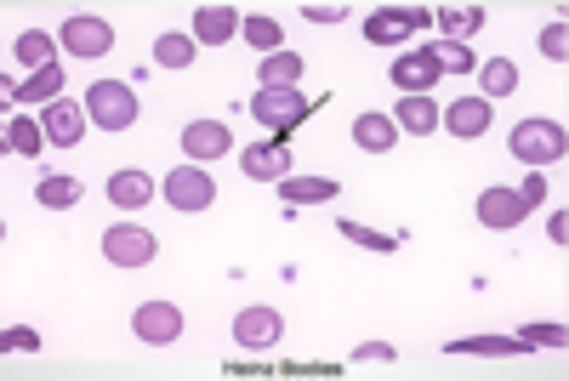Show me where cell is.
I'll return each mask as SVG.
<instances>
[{
    "instance_id": "1",
    "label": "cell",
    "mask_w": 569,
    "mask_h": 381,
    "mask_svg": "<svg viewBox=\"0 0 569 381\" xmlns=\"http://www.w3.org/2000/svg\"><path fill=\"white\" fill-rule=\"evenodd\" d=\"M507 149H513V160H524L529 171H547V165H558V160H563L569 137H563V126H558V120H518V126H513V137H507Z\"/></svg>"
},
{
    "instance_id": "2",
    "label": "cell",
    "mask_w": 569,
    "mask_h": 381,
    "mask_svg": "<svg viewBox=\"0 0 569 381\" xmlns=\"http://www.w3.org/2000/svg\"><path fill=\"white\" fill-rule=\"evenodd\" d=\"M86 120L97 131H131L138 126V97H131L125 80H97L86 91Z\"/></svg>"
},
{
    "instance_id": "3",
    "label": "cell",
    "mask_w": 569,
    "mask_h": 381,
    "mask_svg": "<svg viewBox=\"0 0 569 381\" xmlns=\"http://www.w3.org/2000/svg\"><path fill=\"white\" fill-rule=\"evenodd\" d=\"M308 109H314V102L296 91V86H262V91L251 97V120L267 126V131H291L296 120H308Z\"/></svg>"
},
{
    "instance_id": "4",
    "label": "cell",
    "mask_w": 569,
    "mask_h": 381,
    "mask_svg": "<svg viewBox=\"0 0 569 381\" xmlns=\"http://www.w3.org/2000/svg\"><path fill=\"white\" fill-rule=\"evenodd\" d=\"M154 251H160V239H154L149 228H138V222H114V228H103V257H109L114 268H149Z\"/></svg>"
},
{
    "instance_id": "5",
    "label": "cell",
    "mask_w": 569,
    "mask_h": 381,
    "mask_svg": "<svg viewBox=\"0 0 569 381\" xmlns=\"http://www.w3.org/2000/svg\"><path fill=\"white\" fill-rule=\"evenodd\" d=\"M427 23H433V12H422V7H387V12L364 18V41H371V46H398V41H411V34L427 29Z\"/></svg>"
},
{
    "instance_id": "6",
    "label": "cell",
    "mask_w": 569,
    "mask_h": 381,
    "mask_svg": "<svg viewBox=\"0 0 569 381\" xmlns=\"http://www.w3.org/2000/svg\"><path fill=\"white\" fill-rule=\"evenodd\" d=\"M57 41H63V52H69V57H103L114 46V29L103 18H91V12H75L69 23L57 29Z\"/></svg>"
},
{
    "instance_id": "7",
    "label": "cell",
    "mask_w": 569,
    "mask_h": 381,
    "mask_svg": "<svg viewBox=\"0 0 569 381\" xmlns=\"http://www.w3.org/2000/svg\"><path fill=\"white\" fill-rule=\"evenodd\" d=\"M160 188H165V199H172L177 211H206V205L217 199V183H211L199 165H177V171H172V177H165Z\"/></svg>"
},
{
    "instance_id": "8",
    "label": "cell",
    "mask_w": 569,
    "mask_h": 381,
    "mask_svg": "<svg viewBox=\"0 0 569 381\" xmlns=\"http://www.w3.org/2000/svg\"><path fill=\"white\" fill-rule=\"evenodd\" d=\"M439 75H445V68H439V57H433V46H416L405 57H393V86L405 97H427Z\"/></svg>"
},
{
    "instance_id": "9",
    "label": "cell",
    "mask_w": 569,
    "mask_h": 381,
    "mask_svg": "<svg viewBox=\"0 0 569 381\" xmlns=\"http://www.w3.org/2000/svg\"><path fill=\"white\" fill-rule=\"evenodd\" d=\"M524 217H529V199H524L518 188H484V194H479V222H484V228L507 233V228H518Z\"/></svg>"
},
{
    "instance_id": "10",
    "label": "cell",
    "mask_w": 569,
    "mask_h": 381,
    "mask_svg": "<svg viewBox=\"0 0 569 381\" xmlns=\"http://www.w3.org/2000/svg\"><path fill=\"white\" fill-rule=\"evenodd\" d=\"M41 131H46V143H57V149H75L80 137H86V109L80 102H46L41 109Z\"/></svg>"
},
{
    "instance_id": "11",
    "label": "cell",
    "mask_w": 569,
    "mask_h": 381,
    "mask_svg": "<svg viewBox=\"0 0 569 381\" xmlns=\"http://www.w3.org/2000/svg\"><path fill=\"white\" fill-rule=\"evenodd\" d=\"M131 330H138L143 341H154V348H165V341L183 336V314L172 302H143L138 314H131Z\"/></svg>"
},
{
    "instance_id": "12",
    "label": "cell",
    "mask_w": 569,
    "mask_h": 381,
    "mask_svg": "<svg viewBox=\"0 0 569 381\" xmlns=\"http://www.w3.org/2000/svg\"><path fill=\"white\" fill-rule=\"evenodd\" d=\"M285 330V319L274 314V307H240V319H233V336H240V348H274Z\"/></svg>"
},
{
    "instance_id": "13",
    "label": "cell",
    "mask_w": 569,
    "mask_h": 381,
    "mask_svg": "<svg viewBox=\"0 0 569 381\" xmlns=\"http://www.w3.org/2000/svg\"><path fill=\"white\" fill-rule=\"evenodd\" d=\"M240 171L251 183H280V177H291V149L285 143H256V149L240 154Z\"/></svg>"
},
{
    "instance_id": "14",
    "label": "cell",
    "mask_w": 569,
    "mask_h": 381,
    "mask_svg": "<svg viewBox=\"0 0 569 381\" xmlns=\"http://www.w3.org/2000/svg\"><path fill=\"white\" fill-rule=\"evenodd\" d=\"M183 149H188V160H222L233 149V131L222 120H194L183 131Z\"/></svg>"
},
{
    "instance_id": "15",
    "label": "cell",
    "mask_w": 569,
    "mask_h": 381,
    "mask_svg": "<svg viewBox=\"0 0 569 381\" xmlns=\"http://www.w3.org/2000/svg\"><path fill=\"white\" fill-rule=\"evenodd\" d=\"M490 102L484 97H461V102H450V109H445V126L456 131V137H484L490 131Z\"/></svg>"
},
{
    "instance_id": "16",
    "label": "cell",
    "mask_w": 569,
    "mask_h": 381,
    "mask_svg": "<svg viewBox=\"0 0 569 381\" xmlns=\"http://www.w3.org/2000/svg\"><path fill=\"white\" fill-rule=\"evenodd\" d=\"M109 199L120 205V211H138V205L154 199V177H149V171H114V177H109Z\"/></svg>"
},
{
    "instance_id": "17",
    "label": "cell",
    "mask_w": 569,
    "mask_h": 381,
    "mask_svg": "<svg viewBox=\"0 0 569 381\" xmlns=\"http://www.w3.org/2000/svg\"><path fill=\"white\" fill-rule=\"evenodd\" d=\"M233 29H240V12H233V7H206V12H194V41H199V46L233 41Z\"/></svg>"
},
{
    "instance_id": "18",
    "label": "cell",
    "mask_w": 569,
    "mask_h": 381,
    "mask_svg": "<svg viewBox=\"0 0 569 381\" xmlns=\"http://www.w3.org/2000/svg\"><path fill=\"white\" fill-rule=\"evenodd\" d=\"M12 57H18L23 68H35V75H41V68H52V63H57V41H52L46 29H23L18 41H12Z\"/></svg>"
},
{
    "instance_id": "19",
    "label": "cell",
    "mask_w": 569,
    "mask_h": 381,
    "mask_svg": "<svg viewBox=\"0 0 569 381\" xmlns=\"http://www.w3.org/2000/svg\"><path fill=\"white\" fill-rule=\"evenodd\" d=\"M353 143H359L364 154H387V149L398 143V126H393L387 115H359V120H353Z\"/></svg>"
},
{
    "instance_id": "20",
    "label": "cell",
    "mask_w": 569,
    "mask_h": 381,
    "mask_svg": "<svg viewBox=\"0 0 569 381\" xmlns=\"http://www.w3.org/2000/svg\"><path fill=\"white\" fill-rule=\"evenodd\" d=\"M7 97H12V102H41V109H46V102H57V97H63V68L52 63V68H41V75H35V80H23V86H12V80H7Z\"/></svg>"
},
{
    "instance_id": "21",
    "label": "cell",
    "mask_w": 569,
    "mask_h": 381,
    "mask_svg": "<svg viewBox=\"0 0 569 381\" xmlns=\"http://www.w3.org/2000/svg\"><path fill=\"white\" fill-rule=\"evenodd\" d=\"M280 194L285 205H325V199H337V177H280Z\"/></svg>"
},
{
    "instance_id": "22",
    "label": "cell",
    "mask_w": 569,
    "mask_h": 381,
    "mask_svg": "<svg viewBox=\"0 0 569 381\" xmlns=\"http://www.w3.org/2000/svg\"><path fill=\"white\" fill-rule=\"evenodd\" d=\"M450 353H479V359H513L529 353L524 336H473V341H450Z\"/></svg>"
},
{
    "instance_id": "23",
    "label": "cell",
    "mask_w": 569,
    "mask_h": 381,
    "mask_svg": "<svg viewBox=\"0 0 569 381\" xmlns=\"http://www.w3.org/2000/svg\"><path fill=\"white\" fill-rule=\"evenodd\" d=\"M433 18L445 23V41H461V46L473 41L479 29H484V7H439Z\"/></svg>"
},
{
    "instance_id": "24",
    "label": "cell",
    "mask_w": 569,
    "mask_h": 381,
    "mask_svg": "<svg viewBox=\"0 0 569 381\" xmlns=\"http://www.w3.org/2000/svg\"><path fill=\"white\" fill-rule=\"evenodd\" d=\"M479 86H484V102H490V97H513V91H518L513 57H490V63L479 68Z\"/></svg>"
},
{
    "instance_id": "25",
    "label": "cell",
    "mask_w": 569,
    "mask_h": 381,
    "mask_svg": "<svg viewBox=\"0 0 569 381\" xmlns=\"http://www.w3.org/2000/svg\"><path fill=\"white\" fill-rule=\"evenodd\" d=\"M393 126H405V131L427 137L433 126H439V109H433L427 97H405V102H398V109H393Z\"/></svg>"
},
{
    "instance_id": "26",
    "label": "cell",
    "mask_w": 569,
    "mask_h": 381,
    "mask_svg": "<svg viewBox=\"0 0 569 381\" xmlns=\"http://www.w3.org/2000/svg\"><path fill=\"white\" fill-rule=\"evenodd\" d=\"M154 63L160 68H188L194 63V34H160V41H154Z\"/></svg>"
},
{
    "instance_id": "27",
    "label": "cell",
    "mask_w": 569,
    "mask_h": 381,
    "mask_svg": "<svg viewBox=\"0 0 569 381\" xmlns=\"http://www.w3.org/2000/svg\"><path fill=\"white\" fill-rule=\"evenodd\" d=\"M296 80H303V57H296V52L262 57V86H296Z\"/></svg>"
},
{
    "instance_id": "28",
    "label": "cell",
    "mask_w": 569,
    "mask_h": 381,
    "mask_svg": "<svg viewBox=\"0 0 569 381\" xmlns=\"http://www.w3.org/2000/svg\"><path fill=\"white\" fill-rule=\"evenodd\" d=\"M240 34H245V41H251L256 52H267V57L285 52V34H280V23H274V18H245V23H240Z\"/></svg>"
},
{
    "instance_id": "29",
    "label": "cell",
    "mask_w": 569,
    "mask_h": 381,
    "mask_svg": "<svg viewBox=\"0 0 569 381\" xmlns=\"http://www.w3.org/2000/svg\"><path fill=\"white\" fill-rule=\"evenodd\" d=\"M35 199H41V205H52V211H69V205L80 199V183H75V177H41Z\"/></svg>"
},
{
    "instance_id": "30",
    "label": "cell",
    "mask_w": 569,
    "mask_h": 381,
    "mask_svg": "<svg viewBox=\"0 0 569 381\" xmlns=\"http://www.w3.org/2000/svg\"><path fill=\"white\" fill-rule=\"evenodd\" d=\"M41 120H23V115H12V126H7V149L12 154H41Z\"/></svg>"
},
{
    "instance_id": "31",
    "label": "cell",
    "mask_w": 569,
    "mask_h": 381,
    "mask_svg": "<svg viewBox=\"0 0 569 381\" xmlns=\"http://www.w3.org/2000/svg\"><path fill=\"white\" fill-rule=\"evenodd\" d=\"M433 57H439V68H445V75H467V68L479 63V57L467 52L461 41H439V46H433Z\"/></svg>"
},
{
    "instance_id": "32",
    "label": "cell",
    "mask_w": 569,
    "mask_h": 381,
    "mask_svg": "<svg viewBox=\"0 0 569 381\" xmlns=\"http://www.w3.org/2000/svg\"><path fill=\"white\" fill-rule=\"evenodd\" d=\"M342 233L353 239V246H364V251H393L398 239H387V233H376V228H364V222H342Z\"/></svg>"
},
{
    "instance_id": "33",
    "label": "cell",
    "mask_w": 569,
    "mask_h": 381,
    "mask_svg": "<svg viewBox=\"0 0 569 381\" xmlns=\"http://www.w3.org/2000/svg\"><path fill=\"white\" fill-rule=\"evenodd\" d=\"M529 348H569V330L563 325H524Z\"/></svg>"
},
{
    "instance_id": "34",
    "label": "cell",
    "mask_w": 569,
    "mask_h": 381,
    "mask_svg": "<svg viewBox=\"0 0 569 381\" xmlns=\"http://www.w3.org/2000/svg\"><path fill=\"white\" fill-rule=\"evenodd\" d=\"M541 52H547L552 63L569 57V29H563V23H547V29H541Z\"/></svg>"
},
{
    "instance_id": "35",
    "label": "cell",
    "mask_w": 569,
    "mask_h": 381,
    "mask_svg": "<svg viewBox=\"0 0 569 381\" xmlns=\"http://www.w3.org/2000/svg\"><path fill=\"white\" fill-rule=\"evenodd\" d=\"M0 348H7V353H12V348H23V353H35V348H41V336H35V330H23V325H12L7 336H0Z\"/></svg>"
},
{
    "instance_id": "36",
    "label": "cell",
    "mask_w": 569,
    "mask_h": 381,
    "mask_svg": "<svg viewBox=\"0 0 569 381\" xmlns=\"http://www.w3.org/2000/svg\"><path fill=\"white\" fill-rule=\"evenodd\" d=\"M524 199H529V211H535V205H541V194H547V183H541V171H529V177H524V188H518Z\"/></svg>"
},
{
    "instance_id": "37",
    "label": "cell",
    "mask_w": 569,
    "mask_h": 381,
    "mask_svg": "<svg viewBox=\"0 0 569 381\" xmlns=\"http://www.w3.org/2000/svg\"><path fill=\"white\" fill-rule=\"evenodd\" d=\"M303 18H308V23H342L348 12H342V7H303Z\"/></svg>"
},
{
    "instance_id": "38",
    "label": "cell",
    "mask_w": 569,
    "mask_h": 381,
    "mask_svg": "<svg viewBox=\"0 0 569 381\" xmlns=\"http://www.w3.org/2000/svg\"><path fill=\"white\" fill-rule=\"evenodd\" d=\"M547 239H552V246H563V239H569V217H563V211L547 217Z\"/></svg>"
},
{
    "instance_id": "39",
    "label": "cell",
    "mask_w": 569,
    "mask_h": 381,
    "mask_svg": "<svg viewBox=\"0 0 569 381\" xmlns=\"http://www.w3.org/2000/svg\"><path fill=\"white\" fill-rule=\"evenodd\" d=\"M353 359H393V348H387V341H364Z\"/></svg>"
}]
</instances>
